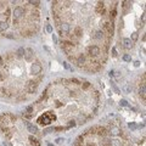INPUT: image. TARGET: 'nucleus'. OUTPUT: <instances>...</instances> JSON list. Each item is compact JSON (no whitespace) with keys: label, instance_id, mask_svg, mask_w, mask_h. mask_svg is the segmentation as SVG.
<instances>
[{"label":"nucleus","instance_id":"0eeeda50","mask_svg":"<svg viewBox=\"0 0 146 146\" xmlns=\"http://www.w3.org/2000/svg\"><path fill=\"white\" fill-rule=\"evenodd\" d=\"M123 46H124L125 49H131V46H133V42H131L130 39H123Z\"/></svg>","mask_w":146,"mask_h":146},{"label":"nucleus","instance_id":"6e6552de","mask_svg":"<svg viewBox=\"0 0 146 146\" xmlns=\"http://www.w3.org/2000/svg\"><path fill=\"white\" fill-rule=\"evenodd\" d=\"M123 58H124L125 61H129V60H130V56H129V55H124V56H123Z\"/></svg>","mask_w":146,"mask_h":146},{"label":"nucleus","instance_id":"20e7f679","mask_svg":"<svg viewBox=\"0 0 146 146\" xmlns=\"http://www.w3.org/2000/svg\"><path fill=\"white\" fill-rule=\"evenodd\" d=\"M38 1H0V35L9 39L28 38L38 33Z\"/></svg>","mask_w":146,"mask_h":146},{"label":"nucleus","instance_id":"423d86ee","mask_svg":"<svg viewBox=\"0 0 146 146\" xmlns=\"http://www.w3.org/2000/svg\"><path fill=\"white\" fill-rule=\"evenodd\" d=\"M123 130L118 125H95L76 140L74 146H123Z\"/></svg>","mask_w":146,"mask_h":146},{"label":"nucleus","instance_id":"f03ea898","mask_svg":"<svg viewBox=\"0 0 146 146\" xmlns=\"http://www.w3.org/2000/svg\"><path fill=\"white\" fill-rule=\"evenodd\" d=\"M100 94L96 88L82 79L52 82L40 99L26 110L25 117L38 128L67 130L84 124L99 108Z\"/></svg>","mask_w":146,"mask_h":146},{"label":"nucleus","instance_id":"7ed1b4c3","mask_svg":"<svg viewBox=\"0 0 146 146\" xmlns=\"http://www.w3.org/2000/svg\"><path fill=\"white\" fill-rule=\"evenodd\" d=\"M44 77V66L32 49L20 48L0 55V98L21 102L36 93Z\"/></svg>","mask_w":146,"mask_h":146},{"label":"nucleus","instance_id":"39448f33","mask_svg":"<svg viewBox=\"0 0 146 146\" xmlns=\"http://www.w3.org/2000/svg\"><path fill=\"white\" fill-rule=\"evenodd\" d=\"M0 130L9 146H40L38 136L28 131L26 119L4 113L0 116Z\"/></svg>","mask_w":146,"mask_h":146},{"label":"nucleus","instance_id":"f257e3e1","mask_svg":"<svg viewBox=\"0 0 146 146\" xmlns=\"http://www.w3.org/2000/svg\"><path fill=\"white\" fill-rule=\"evenodd\" d=\"M116 15V1L52 3V17L61 48L76 67L89 73L104 68Z\"/></svg>","mask_w":146,"mask_h":146}]
</instances>
